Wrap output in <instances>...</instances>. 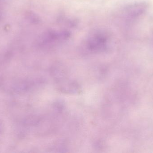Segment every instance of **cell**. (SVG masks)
<instances>
[{
  "label": "cell",
  "mask_w": 153,
  "mask_h": 153,
  "mask_svg": "<svg viewBox=\"0 0 153 153\" xmlns=\"http://www.w3.org/2000/svg\"><path fill=\"white\" fill-rule=\"evenodd\" d=\"M87 48L92 50H102L107 47L109 42L108 36L101 31L91 32L86 38L85 41Z\"/></svg>",
  "instance_id": "obj_1"
}]
</instances>
